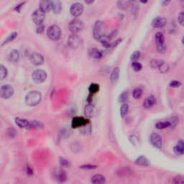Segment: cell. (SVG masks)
<instances>
[{
	"label": "cell",
	"mask_w": 184,
	"mask_h": 184,
	"mask_svg": "<svg viewBox=\"0 0 184 184\" xmlns=\"http://www.w3.org/2000/svg\"><path fill=\"white\" fill-rule=\"evenodd\" d=\"M127 99H128V93L127 91H124L120 95V96H119V101H120V102H122V103L123 104L125 103L127 100Z\"/></svg>",
	"instance_id": "74e56055"
},
{
	"label": "cell",
	"mask_w": 184,
	"mask_h": 184,
	"mask_svg": "<svg viewBox=\"0 0 184 184\" xmlns=\"http://www.w3.org/2000/svg\"><path fill=\"white\" fill-rule=\"evenodd\" d=\"M178 22L181 25H183L184 22V14L183 12L179 13L178 16Z\"/></svg>",
	"instance_id": "7dc6e473"
},
{
	"label": "cell",
	"mask_w": 184,
	"mask_h": 184,
	"mask_svg": "<svg viewBox=\"0 0 184 184\" xmlns=\"http://www.w3.org/2000/svg\"><path fill=\"white\" fill-rule=\"evenodd\" d=\"M150 140L154 147L158 149L162 148L163 140L160 135L157 133H152L150 136Z\"/></svg>",
	"instance_id": "4fadbf2b"
},
{
	"label": "cell",
	"mask_w": 184,
	"mask_h": 184,
	"mask_svg": "<svg viewBox=\"0 0 184 184\" xmlns=\"http://www.w3.org/2000/svg\"><path fill=\"white\" fill-rule=\"evenodd\" d=\"M135 164L140 165V166H143V167H147L150 165V162H149V160L147 159L146 157L141 155V156H139L135 159Z\"/></svg>",
	"instance_id": "ffe728a7"
},
{
	"label": "cell",
	"mask_w": 184,
	"mask_h": 184,
	"mask_svg": "<svg viewBox=\"0 0 184 184\" xmlns=\"http://www.w3.org/2000/svg\"><path fill=\"white\" fill-rule=\"evenodd\" d=\"M140 2L142 3V4H146V3H147V1H140Z\"/></svg>",
	"instance_id": "11a10c76"
},
{
	"label": "cell",
	"mask_w": 184,
	"mask_h": 184,
	"mask_svg": "<svg viewBox=\"0 0 184 184\" xmlns=\"http://www.w3.org/2000/svg\"><path fill=\"white\" fill-rule=\"evenodd\" d=\"M120 43H122V39H121V38L117 39V40H114V41H113L112 43H110V44H109V48H115V47H117V46H118V45L120 44Z\"/></svg>",
	"instance_id": "bcb514c9"
},
{
	"label": "cell",
	"mask_w": 184,
	"mask_h": 184,
	"mask_svg": "<svg viewBox=\"0 0 184 184\" xmlns=\"http://www.w3.org/2000/svg\"><path fill=\"white\" fill-rule=\"evenodd\" d=\"M79 168L83 170H93L97 168V166L95 165H91V164H87V165H80Z\"/></svg>",
	"instance_id": "7bdbcfd3"
},
{
	"label": "cell",
	"mask_w": 184,
	"mask_h": 184,
	"mask_svg": "<svg viewBox=\"0 0 184 184\" xmlns=\"http://www.w3.org/2000/svg\"><path fill=\"white\" fill-rule=\"evenodd\" d=\"M99 90V86L97 84H92L90 85L89 88V91L90 94L93 95L94 93H97Z\"/></svg>",
	"instance_id": "4dcf8cb0"
},
{
	"label": "cell",
	"mask_w": 184,
	"mask_h": 184,
	"mask_svg": "<svg viewBox=\"0 0 184 184\" xmlns=\"http://www.w3.org/2000/svg\"><path fill=\"white\" fill-rule=\"evenodd\" d=\"M128 111H129V106H128L127 104L124 103L122 104L121 107H120V115H121L122 117H124L128 113Z\"/></svg>",
	"instance_id": "f1b7e54d"
},
{
	"label": "cell",
	"mask_w": 184,
	"mask_h": 184,
	"mask_svg": "<svg viewBox=\"0 0 184 184\" xmlns=\"http://www.w3.org/2000/svg\"><path fill=\"white\" fill-rule=\"evenodd\" d=\"M158 69H159V71L161 73H166L169 70V66L168 63L163 61L162 63H161V64L160 65L159 67H158Z\"/></svg>",
	"instance_id": "83f0119b"
},
{
	"label": "cell",
	"mask_w": 184,
	"mask_h": 184,
	"mask_svg": "<svg viewBox=\"0 0 184 184\" xmlns=\"http://www.w3.org/2000/svg\"><path fill=\"white\" fill-rule=\"evenodd\" d=\"M84 5L79 2L73 3V4L71 6L70 8L71 14L73 17H75L81 16V15L83 14V12H84Z\"/></svg>",
	"instance_id": "9c48e42d"
},
{
	"label": "cell",
	"mask_w": 184,
	"mask_h": 184,
	"mask_svg": "<svg viewBox=\"0 0 184 184\" xmlns=\"http://www.w3.org/2000/svg\"><path fill=\"white\" fill-rule=\"evenodd\" d=\"M168 122L170 123V127L174 128L178 123V118L177 117H173Z\"/></svg>",
	"instance_id": "60d3db41"
},
{
	"label": "cell",
	"mask_w": 184,
	"mask_h": 184,
	"mask_svg": "<svg viewBox=\"0 0 184 184\" xmlns=\"http://www.w3.org/2000/svg\"><path fill=\"white\" fill-rule=\"evenodd\" d=\"M89 55L91 58L94 60H100L103 58V53L98 48H91L89 50Z\"/></svg>",
	"instance_id": "e0dca14e"
},
{
	"label": "cell",
	"mask_w": 184,
	"mask_h": 184,
	"mask_svg": "<svg viewBox=\"0 0 184 184\" xmlns=\"http://www.w3.org/2000/svg\"><path fill=\"white\" fill-rule=\"evenodd\" d=\"M169 85L172 88H179L181 86V83L179 81H178V80H173V81H170Z\"/></svg>",
	"instance_id": "ee69618b"
},
{
	"label": "cell",
	"mask_w": 184,
	"mask_h": 184,
	"mask_svg": "<svg viewBox=\"0 0 184 184\" xmlns=\"http://www.w3.org/2000/svg\"><path fill=\"white\" fill-rule=\"evenodd\" d=\"M83 40L80 36L76 34H72L68 38V45L73 49H77L82 46Z\"/></svg>",
	"instance_id": "5b68a950"
},
{
	"label": "cell",
	"mask_w": 184,
	"mask_h": 184,
	"mask_svg": "<svg viewBox=\"0 0 184 184\" xmlns=\"http://www.w3.org/2000/svg\"><path fill=\"white\" fill-rule=\"evenodd\" d=\"M63 6L60 1H52V10L55 14H59L61 12Z\"/></svg>",
	"instance_id": "cb8c5ba5"
},
{
	"label": "cell",
	"mask_w": 184,
	"mask_h": 184,
	"mask_svg": "<svg viewBox=\"0 0 184 184\" xmlns=\"http://www.w3.org/2000/svg\"><path fill=\"white\" fill-rule=\"evenodd\" d=\"M89 120L83 117H76L73 119L71 122V127L73 128H78L84 127L88 125Z\"/></svg>",
	"instance_id": "5bb4252c"
},
{
	"label": "cell",
	"mask_w": 184,
	"mask_h": 184,
	"mask_svg": "<svg viewBox=\"0 0 184 184\" xmlns=\"http://www.w3.org/2000/svg\"><path fill=\"white\" fill-rule=\"evenodd\" d=\"M7 76V68L3 65H0V80L4 79Z\"/></svg>",
	"instance_id": "836d02e7"
},
{
	"label": "cell",
	"mask_w": 184,
	"mask_h": 184,
	"mask_svg": "<svg viewBox=\"0 0 184 184\" xmlns=\"http://www.w3.org/2000/svg\"><path fill=\"white\" fill-rule=\"evenodd\" d=\"M60 164L63 167H65V168H68L70 166L69 161L64 158H60Z\"/></svg>",
	"instance_id": "b9f144b4"
},
{
	"label": "cell",
	"mask_w": 184,
	"mask_h": 184,
	"mask_svg": "<svg viewBox=\"0 0 184 184\" xmlns=\"http://www.w3.org/2000/svg\"><path fill=\"white\" fill-rule=\"evenodd\" d=\"M25 4V2L20 3V4H18V5H17L16 7H15V10L16 12H20L21 9H22V7H23L24 4Z\"/></svg>",
	"instance_id": "681fc988"
},
{
	"label": "cell",
	"mask_w": 184,
	"mask_h": 184,
	"mask_svg": "<svg viewBox=\"0 0 184 184\" xmlns=\"http://www.w3.org/2000/svg\"><path fill=\"white\" fill-rule=\"evenodd\" d=\"M167 23L166 17L163 16H158L153 19L152 22V26L154 28H163Z\"/></svg>",
	"instance_id": "9a60e30c"
},
{
	"label": "cell",
	"mask_w": 184,
	"mask_h": 184,
	"mask_svg": "<svg viewBox=\"0 0 184 184\" xmlns=\"http://www.w3.org/2000/svg\"><path fill=\"white\" fill-rule=\"evenodd\" d=\"M26 173L27 174H28V176H33V168H31L30 165H27V168H26Z\"/></svg>",
	"instance_id": "f907efd6"
},
{
	"label": "cell",
	"mask_w": 184,
	"mask_h": 184,
	"mask_svg": "<svg viewBox=\"0 0 184 184\" xmlns=\"http://www.w3.org/2000/svg\"><path fill=\"white\" fill-rule=\"evenodd\" d=\"M168 127H170V123L168 121L158 122L155 124V128L158 129H163Z\"/></svg>",
	"instance_id": "4316f807"
},
{
	"label": "cell",
	"mask_w": 184,
	"mask_h": 184,
	"mask_svg": "<svg viewBox=\"0 0 184 184\" xmlns=\"http://www.w3.org/2000/svg\"><path fill=\"white\" fill-rule=\"evenodd\" d=\"M173 184H184V178L181 175H178L173 179Z\"/></svg>",
	"instance_id": "e575fe53"
},
{
	"label": "cell",
	"mask_w": 184,
	"mask_h": 184,
	"mask_svg": "<svg viewBox=\"0 0 184 184\" xmlns=\"http://www.w3.org/2000/svg\"><path fill=\"white\" fill-rule=\"evenodd\" d=\"M162 62L163 61H160V60H152L151 62H150V66H151L152 68H158V67H159Z\"/></svg>",
	"instance_id": "ab89813d"
},
{
	"label": "cell",
	"mask_w": 184,
	"mask_h": 184,
	"mask_svg": "<svg viewBox=\"0 0 184 184\" xmlns=\"http://www.w3.org/2000/svg\"><path fill=\"white\" fill-rule=\"evenodd\" d=\"M19 58H20V55H19V53L17 50H12L10 52V55H9V59H10V61L14 63L19 61Z\"/></svg>",
	"instance_id": "603a6c76"
},
{
	"label": "cell",
	"mask_w": 184,
	"mask_h": 184,
	"mask_svg": "<svg viewBox=\"0 0 184 184\" xmlns=\"http://www.w3.org/2000/svg\"><path fill=\"white\" fill-rule=\"evenodd\" d=\"M47 78V73L42 69H37L32 73V79L35 83L41 84L43 83Z\"/></svg>",
	"instance_id": "8992f818"
},
{
	"label": "cell",
	"mask_w": 184,
	"mask_h": 184,
	"mask_svg": "<svg viewBox=\"0 0 184 184\" xmlns=\"http://www.w3.org/2000/svg\"><path fill=\"white\" fill-rule=\"evenodd\" d=\"M167 46L165 43L161 44H156V50L159 53H165L166 51Z\"/></svg>",
	"instance_id": "1f68e13d"
},
{
	"label": "cell",
	"mask_w": 184,
	"mask_h": 184,
	"mask_svg": "<svg viewBox=\"0 0 184 184\" xmlns=\"http://www.w3.org/2000/svg\"><path fill=\"white\" fill-rule=\"evenodd\" d=\"M142 95V90L140 88H136L132 91V96L135 99H140Z\"/></svg>",
	"instance_id": "d6a6232c"
},
{
	"label": "cell",
	"mask_w": 184,
	"mask_h": 184,
	"mask_svg": "<svg viewBox=\"0 0 184 184\" xmlns=\"http://www.w3.org/2000/svg\"><path fill=\"white\" fill-rule=\"evenodd\" d=\"M155 40L156 44H161V43H165V37L160 32H158L155 35Z\"/></svg>",
	"instance_id": "484cf974"
},
{
	"label": "cell",
	"mask_w": 184,
	"mask_h": 184,
	"mask_svg": "<svg viewBox=\"0 0 184 184\" xmlns=\"http://www.w3.org/2000/svg\"><path fill=\"white\" fill-rule=\"evenodd\" d=\"M104 35V25L101 20H97L94 23L93 28V36L96 40H99Z\"/></svg>",
	"instance_id": "3957f363"
},
{
	"label": "cell",
	"mask_w": 184,
	"mask_h": 184,
	"mask_svg": "<svg viewBox=\"0 0 184 184\" xmlns=\"http://www.w3.org/2000/svg\"><path fill=\"white\" fill-rule=\"evenodd\" d=\"M173 151L176 155H183L184 153V142L182 140L178 142L177 145L173 148Z\"/></svg>",
	"instance_id": "7402d4cb"
},
{
	"label": "cell",
	"mask_w": 184,
	"mask_h": 184,
	"mask_svg": "<svg viewBox=\"0 0 184 184\" xmlns=\"http://www.w3.org/2000/svg\"><path fill=\"white\" fill-rule=\"evenodd\" d=\"M93 111H94V107L92 104H87L86 106L85 107V109H84V114H85L86 117L87 118H91L92 117L93 114Z\"/></svg>",
	"instance_id": "d4e9b609"
},
{
	"label": "cell",
	"mask_w": 184,
	"mask_h": 184,
	"mask_svg": "<svg viewBox=\"0 0 184 184\" xmlns=\"http://www.w3.org/2000/svg\"><path fill=\"white\" fill-rule=\"evenodd\" d=\"M157 101L156 99L154 96H150L146 98L145 101L143 102V107L145 109H150L153 107L154 105L156 104Z\"/></svg>",
	"instance_id": "ac0fdd59"
},
{
	"label": "cell",
	"mask_w": 184,
	"mask_h": 184,
	"mask_svg": "<svg viewBox=\"0 0 184 184\" xmlns=\"http://www.w3.org/2000/svg\"><path fill=\"white\" fill-rule=\"evenodd\" d=\"M30 61L35 66H40L44 63V57L39 53L35 52L30 56Z\"/></svg>",
	"instance_id": "7c38bea8"
},
{
	"label": "cell",
	"mask_w": 184,
	"mask_h": 184,
	"mask_svg": "<svg viewBox=\"0 0 184 184\" xmlns=\"http://www.w3.org/2000/svg\"><path fill=\"white\" fill-rule=\"evenodd\" d=\"M140 55H141V53L140 51H135L134 53H132V54L130 56V60L132 62L138 61V60L140 58Z\"/></svg>",
	"instance_id": "f35d334b"
},
{
	"label": "cell",
	"mask_w": 184,
	"mask_h": 184,
	"mask_svg": "<svg viewBox=\"0 0 184 184\" xmlns=\"http://www.w3.org/2000/svg\"><path fill=\"white\" fill-rule=\"evenodd\" d=\"M132 67L135 71L138 72V71H140L142 69V65L140 63H139L138 61H135V62H132Z\"/></svg>",
	"instance_id": "d590c367"
},
{
	"label": "cell",
	"mask_w": 184,
	"mask_h": 184,
	"mask_svg": "<svg viewBox=\"0 0 184 184\" xmlns=\"http://www.w3.org/2000/svg\"><path fill=\"white\" fill-rule=\"evenodd\" d=\"M83 28H84L83 22L81 19H77V18L72 19L68 24L69 30L73 34H76V33L81 32Z\"/></svg>",
	"instance_id": "277c9868"
},
{
	"label": "cell",
	"mask_w": 184,
	"mask_h": 184,
	"mask_svg": "<svg viewBox=\"0 0 184 184\" xmlns=\"http://www.w3.org/2000/svg\"><path fill=\"white\" fill-rule=\"evenodd\" d=\"M120 70L119 67H115L111 71V75H110V81L111 84H116L120 78Z\"/></svg>",
	"instance_id": "44dd1931"
},
{
	"label": "cell",
	"mask_w": 184,
	"mask_h": 184,
	"mask_svg": "<svg viewBox=\"0 0 184 184\" xmlns=\"http://www.w3.org/2000/svg\"><path fill=\"white\" fill-rule=\"evenodd\" d=\"M14 94V89L10 85H4L0 88V97L2 99H10Z\"/></svg>",
	"instance_id": "ba28073f"
},
{
	"label": "cell",
	"mask_w": 184,
	"mask_h": 184,
	"mask_svg": "<svg viewBox=\"0 0 184 184\" xmlns=\"http://www.w3.org/2000/svg\"><path fill=\"white\" fill-rule=\"evenodd\" d=\"M39 10L44 13L48 12L52 10V1H48V0L40 1L39 2Z\"/></svg>",
	"instance_id": "2e32d148"
},
{
	"label": "cell",
	"mask_w": 184,
	"mask_h": 184,
	"mask_svg": "<svg viewBox=\"0 0 184 184\" xmlns=\"http://www.w3.org/2000/svg\"><path fill=\"white\" fill-rule=\"evenodd\" d=\"M91 184H105L106 178L104 176L101 174H96L91 177Z\"/></svg>",
	"instance_id": "d6986e66"
},
{
	"label": "cell",
	"mask_w": 184,
	"mask_h": 184,
	"mask_svg": "<svg viewBox=\"0 0 184 184\" xmlns=\"http://www.w3.org/2000/svg\"><path fill=\"white\" fill-rule=\"evenodd\" d=\"M17 36V33H16V32H15V33H11V34H10V35H9L8 37H7V38H6L5 40H4V42H3L2 45L7 44V43H10V42L13 41V40H14L16 38Z\"/></svg>",
	"instance_id": "f546056e"
},
{
	"label": "cell",
	"mask_w": 184,
	"mask_h": 184,
	"mask_svg": "<svg viewBox=\"0 0 184 184\" xmlns=\"http://www.w3.org/2000/svg\"><path fill=\"white\" fill-rule=\"evenodd\" d=\"M7 135L10 137V138H15V136L16 135V131L15 129H13V128H10V129H7Z\"/></svg>",
	"instance_id": "f6af8a7d"
},
{
	"label": "cell",
	"mask_w": 184,
	"mask_h": 184,
	"mask_svg": "<svg viewBox=\"0 0 184 184\" xmlns=\"http://www.w3.org/2000/svg\"><path fill=\"white\" fill-rule=\"evenodd\" d=\"M42 99L41 93L37 91H32L27 94L25 102L30 107H35L39 104Z\"/></svg>",
	"instance_id": "6da1fadb"
},
{
	"label": "cell",
	"mask_w": 184,
	"mask_h": 184,
	"mask_svg": "<svg viewBox=\"0 0 184 184\" xmlns=\"http://www.w3.org/2000/svg\"><path fill=\"white\" fill-rule=\"evenodd\" d=\"M52 176L54 180L58 183H65L68 179L66 171L62 169H55L53 170Z\"/></svg>",
	"instance_id": "52a82bcc"
},
{
	"label": "cell",
	"mask_w": 184,
	"mask_h": 184,
	"mask_svg": "<svg viewBox=\"0 0 184 184\" xmlns=\"http://www.w3.org/2000/svg\"><path fill=\"white\" fill-rule=\"evenodd\" d=\"M45 30V28L43 25H38V27L37 28V30H36V32L39 34H41V33H43V31Z\"/></svg>",
	"instance_id": "816d5d0a"
},
{
	"label": "cell",
	"mask_w": 184,
	"mask_h": 184,
	"mask_svg": "<svg viewBox=\"0 0 184 184\" xmlns=\"http://www.w3.org/2000/svg\"><path fill=\"white\" fill-rule=\"evenodd\" d=\"M93 1H86V4H91V3H93Z\"/></svg>",
	"instance_id": "db71d44e"
},
{
	"label": "cell",
	"mask_w": 184,
	"mask_h": 184,
	"mask_svg": "<svg viewBox=\"0 0 184 184\" xmlns=\"http://www.w3.org/2000/svg\"><path fill=\"white\" fill-rule=\"evenodd\" d=\"M129 4H130V1H119L117 2L119 7L122 10H126L128 6H129Z\"/></svg>",
	"instance_id": "8d00e7d4"
},
{
	"label": "cell",
	"mask_w": 184,
	"mask_h": 184,
	"mask_svg": "<svg viewBox=\"0 0 184 184\" xmlns=\"http://www.w3.org/2000/svg\"><path fill=\"white\" fill-rule=\"evenodd\" d=\"M62 32L59 26L56 25H53L50 26L47 30V36L48 38L53 41H57L60 40L61 37Z\"/></svg>",
	"instance_id": "7a4b0ae2"
},
{
	"label": "cell",
	"mask_w": 184,
	"mask_h": 184,
	"mask_svg": "<svg viewBox=\"0 0 184 184\" xmlns=\"http://www.w3.org/2000/svg\"><path fill=\"white\" fill-rule=\"evenodd\" d=\"M61 134L62 138H68V136H70V131H68V130H67V129H64L61 132Z\"/></svg>",
	"instance_id": "c3c4849f"
},
{
	"label": "cell",
	"mask_w": 184,
	"mask_h": 184,
	"mask_svg": "<svg viewBox=\"0 0 184 184\" xmlns=\"http://www.w3.org/2000/svg\"><path fill=\"white\" fill-rule=\"evenodd\" d=\"M170 1H161V4L163 6H167L168 4H170Z\"/></svg>",
	"instance_id": "f5cc1de1"
},
{
	"label": "cell",
	"mask_w": 184,
	"mask_h": 184,
	"mask_svg": "<svg viewBox=\"0 0 184 184\" xmlns=\"http://www.w3.org/2000/svg\"><path fill=\"white\" fill-rule=\"evenodd\" d=\"M45 19V13L40 10L34 11L32 14V20L35 24L37 25H42V22Z\"/></svg>",
	"instance_id": "30bf717a"
},
{
	"label": "cell",
	"mask_w": 184,
	"mask_h": 184,
	"mask_svg": "<svg viewBox=\"0 0 184 184\" xmlns=\"http://www.w3.org/2000/svg\"><path fill=\"white\" fill-rule=\"evenodd\" d=\"M15 124L17 127L21 129H32V124L33 120H28L26 119H22L20 117H16Z\"/></svg>",
	"instance_id": "8fae6325"
}]
</instances>
